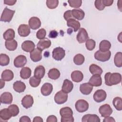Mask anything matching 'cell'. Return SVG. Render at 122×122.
<instances>
[{
	"instance_id": "cell-27",
	"label": "cell",
	"mask_w": 122,
	"mask_h": 122,
	"mask_svg": "<svg viewBox=\"0 0 122 122\" xmlns=\"http://www.w3.org/2000/svg\"><path fill=\"white\" fill-rule=\"evenodd\" d=\"M45 73V69L44 66L42 65H39L36 67L34 71V76L38 78L41 79L42 78Z\"/></svg>"
},
{
	"instance_id": "cell-25",
	"label": "cell",
	"mask_w": 122,
	"mask_h": 122,
	"mask_svg": "<svg viewBox=\"0 0 122 122\" xmlns=\"http://www.w3.org/2000/svg\"><path fill=\"white\" fill-rule=\"evenodd\" d=\"M67 25L68 27L72 28L74 32L78 31L81 27L80 23L73 18H71L68 20L67 21Z\"/></svg>"
},
{
	"instance_id": "cell-21",
	"label": "cell",
	"mask_w": 122,
	"mask_h": 122,
	"mask_svg": "<svg viewBox=\"0 0 122 122\" xmlns=\"http://www.w3.org/2000/svg\"><path fill=\"white\" fill-rule=\"evenodd\" d=\"M89 82L92 86H100L102 84V79L101 75L98 74L93 75L90 79Z\"/></svg>"
},
{
	"instance_id": "cell-12",
	"label": "cell",
	"mask_w": 122,
	"mask_h": 122,
	"mask_svg": "<svg viewBox=\"0 0 122 122\" xmlns=\"http://www.w3.org/2000/svg\"><path fill=\"white\" fill-rule=\"evenodd\" d=\"M30 58L34 62L40 61L42 59V51L38 48H35L30 52Z\"/></svg>"
},
{
	"instance_id": "cell-33",
	"label": "cell",
	"mask_w": 122,
	"mask_h": 122,
	"mask_svg": "<svg viewBox=\"0 0 122 122\" xmlns=\"http://www.w3.org/2000/svg\"><path fill=\"white\" fill-rule=\"evenodd\" d=\"M3 37L6 41H10L14 40L15 38V31L12 29L7 30L3 33Z\"/></svg>"
},
{
	"instance_id": "cell-28",
	"label": "cell",
	"mask_w": 122,
	"mask_h": 122,
	"mask_svg": "<svg viewBox=\"0 0 122 122\" xmlns=\"http://www.w3.org/2000/svg\"><path fill=\"white\" fill-rule=\"evenodd\" d=\"M71 80L76 82H79L82 81L83 78V75L80 71H74L71 73Z\"/></svg>"
},
{
	"instance_id": "cell-9",
	"label": "cell",
	"mask_w": 122,
	"mask_h": 122,
	"mask_svg": "<svg viewBox=\"0 0 122 122\" xmlns=\"http://www.w3.org/2000/svg\"><path fill=\"white\" fill-rule=\"evenodd\" d=\"M99 112L102 117L105 118L110 116L112 112V109L109 104H105L100 107Z\"/></svg>"
},
{
	"instance_id": "cell-48",
	"label": "cell",
	"mask_w": 122,
	"mask_h": 122,
	"mask_svg": "<svg viewBox=\"0 0 122 122\" xmlns=\"http://www.w3.org/2000/svg\"><path fill=\"white\" fill-rule=\"evenodd\" d=\"M63 17L66 21H67L68 20H69L70 19L72 18L73 16L72 15V14H71V10H68L66 11L64 13Z\"/></svg>"
},
{
	"instance_id": "cell-2",
	"label": "cell",
	"mask_w": 122,
	"mask_h": 122,
	"mask_svg": "<svg viewBox=\"0 0 122 122\" xmlns=\"http://www.w3.org/2000/svg\"><path fill=\"white\" fill-rule=\"evenodd\" d=\"M61 122H73L74 120L73 117V112L69 107L62 108L60 110Z\"/></svg>"
},
{
	"instance_id": "cell-55",
	"label": "cell",
	"mask_w": 122,
	"mask_h": 122,
	"mask_svg": "<svg viewBox=\"0 0 122 122\" xmlns=\"http://www.w3.org/2000/svg\"><path fill=\"white\" fill-rule=\"evenodd\" d=\"M33 122H43V119L40 116H36L35 117L32 121Z\"/></svg>"
},
{
	"instance_id": "cell-42",
	"label": "cell",
	"mask_w": 122,
	"mask_h": 122,
	"mask_svg": "<svg viewBox=\"0 0 122 122\" xmlns=\"http://www.w3.org/2000/svg\"><path fill=\"white\" fill-rule=\"evenodd\" d=\"M41 81L40 79H38L35 77L34 76L30 77L29 80V83L30 85L32 87H37L39 85Z\"/></svg>"
},
{
	"instance_id": "cell-26",
	"label": "cell",
	"mask_w": 122,
	"mask_h": 122,
	"mask_svg": "<svg viewBox=\"0 0 122 122\" xmlns=\"http://www.w3.org/2000/svg\"><path fill=\"white\" fill-rule=\"evenodd\" d=\"M71 10L73 17L78 20H82L84 18L85 13L81 9H74Z\"/></svg>"
},
{
	"instance_id": "cell-16",
	"label": "cell",
	"mask_w": 122,
	"mask_h": 122,
	"mask_svg": "<svg viewBox=\"0 0 122 122\" xmlns=\"http://www.w3.org/2000/svg\"><path fill=\"white\" fill-rule=\"evenodd\" d=\"M53 90L52 85L48 82H46L43 84L41 89V93L44 96L50 95Z\"/></svg>"
},
{
	"instance_id": "cell-30",
	"label": "cell",
	"mask_w": 122,
	"mask_h": 122,
	"mask_svg": "<svg viewBox=\"0 0 122 122\" xmlns=\"http://www.w3.org/2000/svg\"><path fill=\"white\" fill-rule=\"evenodd\" d=\"M5 45L6 49L9 51H14L17 49L18 43L16 40H12L10 41H6Z\"/></svg>"
},
{
	"instance_id": "cell-24",
	"label": "cell",
	"mask_w": 122,
	"mask_h": 122,
	"mask_svg": "<svg viewBox=\"0 0 122 122\" xmlns=\"http://www.w3.org/2000/svg\"><path fill=\"white\" fill-rule=\"evenodd\" d=\"M13 88L15 92L21 93L23 92L26 89V85L23 82L20 81H17L14 82Z\"/></svg>"
},
{
	"instance_id": "cell-44",
	"label": "cell",
	"mask_w": 122,
	"mask_h": 122,
	"mask_svg": "<svg viewBox=\"0 0 122 122\" xmlns=\"http://www.w3.org/2000/svg\"><path fill=\"white\" fill-rule=\"evenodd\" d=\"M59 4V0H47L46 1V5L47 7L50 9H55Z\"/></svg>"
},
{
	"instance_id": "cell-51",
	"label": "cell",
	"mask_w": 122,
	"mask_h": 122,
	"mask_svg": "<svg viewBox=\"0 0 122 122\" xmlns=\"http://www.w3.org/2000/svg\"><path fill=\"white\" fill-rule=\"evenodd\" d=\"M20 122H30V118L27 116H23L21 117L19 120Z\"/></svg>"
},
{
	"instance_id": "cell-54",
	"label": "cell",
	"mask_w": 122,
	"mask_h": 122,
	"mask_svg": "<svg viewBox=\"0 0 122 122\" xmlns=\"http://www.w3.org/2000/svg\"><path fill=\"white\" fill-rule=\"evenodd\" d=\"M103 121L104 122H115V120L112 117L108 116L107 117H105Z\"/></svg>"
},
{
	"instance_id": "cell-3",
	"label": "cell",
	"mask_w": 122,
	"mask_h": 122,
	"mask_svg": "<svg viewBox=\"0 0 122 122\" xmlns=\"http://www.w3.org/2000/svg\"><path fill=\"white\" fill-rule=\"evenodd\" d=\"M111 56V52L110 51L103 52L100 50L97 51L94 55V58L97 61L105 62L108 61Z\"/></svg>"
},
{
	"instance_id": "cell-17",
	"label": "cell",
	"mask_w": 122,
	"mask_h": 122,
	"mask_svg": "<svg viewBox=\"0 0 122 122\" xmlns=\"http://www.w3.org/2000/svg\"><path fill=\"white\" fill-rule=\"evenodd\" d=\"M0 100L1 103L6 104H10L13 100L12 95L9 92H4L1 94Z\"/></svg>"
},
{
	"instance_id": "cell-6",
	"label": "cell",
	"mask_w": 122,
	"mask_h": 122,
	"mask_svg": "<svg viewBox=\"0 0 122 122\" xmlns=\"http://www.w3.org/2000/svg\"><path fill=\"white\" fill-rule=\"evenodd\" d=\"M75 107L76 110L78 112H83L89 109V103L84 100H79L76 102Z\"/></svg>"
},
{
	"instance_id": "cell-53",
	"label": "cell",
	"mask_w": 122,
	"mask_h": 122,
	"mask_svg": "<svg viewBox=\"0 0 122 122\" xmlns=\"http://www.w3.org/2000/svg\"><path fill=\"white\" fill-rule=\"evenodd\" d=\"M58 36V32L55 30H52L50 31L49 37L51 38H55Z\"/></svg>"
},
{
	"instance_id": "cell-32",
	"label": "cell",
	"mask_w": 122,
	"mask_h": 122,
	"mask_svg": "<svg viewBox=\"0 0 122 122\" xmlns=\"http://www.w3.org/2000/svg\"><path fill=\"white\" fill-rule=\"evenodd\" d=\"M111 47V42L106 40L102 41L99 44V50L100 51L105 52L109 51Z\"/></svg>"
},
{
	"instance_id": "cell-22",
	"label": "cell",
	"mask_w": 122,
	"mask_h": 122,
	"mask_svg": "<svg viewBox=\"0 0 122 122\" xmlns=\"http://www.w3.org/2000/svg\"><path fill=\"white\" fill-rule=\"evenodd\" d=\"M101 120L96 114H88L84 115L81 119L82 122H100Z\"/></svg>"
},
{
	"instance_id": "cell-39",
	"label": "cell",
	"mask_w": 122,
	"mask_h": 122,
	"mask_svg": "<svg viewBox=\"0 0 122 122\" xmlns=\"http://www.w3.org/2000/svg\"><path fill=\"white\" fill-rule=\"evenodd\" d=\"M10 112V113L12 117H15L18 115L19 113L20 110L18 106L16 104L10 105L8 108Z\"/></svg>"
},
{
	"instance_id": "cell-4",
	"label": "cell",
	"mask_w": 122,
	"mask_h": 122,
	"mask_svg": "<svg viewBox=\"0 0 122 122\" xmlns=\"http://www.w3.org/2000/svg\"><path fill=\"white\" fill-rule=\"evenodd\" d=\"M15 12V10H10L7 7H5L1 14L0 21L7 22H10L13 18Z\"/></svg>"
},
{
	"instance_id": "cell-41",
	"label": "cell",
	"mask_w": 122,
	"mask_h": 122,
	"mask_svg": "<svg viewBox=\"0 0 122 122\" xmlns=\"http://www.w3.org/2000/svg\"><path fill=\"white\" fill-rule=\"evenodd\" d=\"M10 63V58L8 55L5 54H0V65L2 66L8 65Z\"/></svg>"
},
{
	"instance_id": "cell-52",
	"label": "cell",
	"mask_w": 122,
	"mask_h": 122,
	"mask_svg": "<svg viewBox=\"0 0 122 122\" xmlns=\"http://www.w3.org/2000/svg\"><path fill=\"white\" fill-rule=\"evenodd\" d=\"M16 1V0H4V3L8 5L12 6L15 4Z\"/></svg>"
},
{
	"instance_id": "cell-14",
	"label": "cell",
	"mask_w": 122,
	"mask_h": 122,
	"mask_svg": "<svg viewBox=\"0 0 122 122\" xmlns=\"http://www.w3.org/2000/svg\"><path fill=\"white\" fill-rule=\"evenodd\" d=\"M21 104L26 109L30 108L34 102L33 98L30 95H25L21 100Z\"/></svg>"
},
{
	"instance_id": "cell-10",
	"label": "cell",
	"mask_w": 122,
	"mask_h": 122,
	"mask_svg": "<svg viewBox=\"0 0 122 122\" xmlns=\"http://www.w3.org/2000/svg\"><path fill=\"white\" fill-rule=\"evenodd\" d=\"M77 40L80 43H82L89 39L88 34L86 30L83 28H80L77 35Z\"/></svg>"
},
{
	"instance_id": "cell-40",
	"label": "cell",
	"mask_w": 122,
	"mask_h": 122,
	"mask_svg": "<svg viewBox=\"0 0 122 122\" xmlns=\"http://www.w3.org/2000/svg\"><path fill=\"white\" fill-rule=\"evenodd\" d=\"M84 56L81 54H77L73 58V62L77 65H82L84 63Z\"/></svg>"
},
{
	"instance_id": "cell-50",
	"label": "cell",
	"mask_w": 122,
	"mask_h": 122,
	"mask_svg": "<svg viewBox=\"0 0 122 122\" xmlns=\"http://www.w3.org/2000/svg\"><path fill=\"white\" fill-rule=\"evenodd\" d=\"M102 2L104 6H111L113 2V0H102Z\"/></svg>"
},
{
	"instance_id": "cell-35",
	"label": "cell",
	"mask_w": 122,
	"mask_h": 122,
	"mask_svg": "<svg viewBox=\"0 0 122 122\" xmlns=\"http://www.w3.org/2000/svg\"><path fill=\"white\" fill-rule=\"evenodd\" d=\"M48 75L51 79L57 80L60 76V72L57 69L52 68L49 71Z\"/></svg>"
},
{
	"instance_id": "cell-8",
	"label": "cell",
	"mask_w": 122,
	"mask_h": 122,
	"mask_svg": "<svg viewBox=\"0 0 122 122\" xmlns=\"http://www.w3.org/2000/svg\"><path fill=\"white\" fill-rule=\"evenodd\" d=\"M107 97V94L104 90L99 89L97 90L93 94V98L97 102H101L104 101Z\"/></svg>"
},
{
	"instance_id": "cell-46",
	"label": "cell",
	"mask_w": 122,
	"mask_h": 122,
	"mask_svg": "<svg viewBox=\"0 0 122 122\" xmlns=\"http://www.w3.org/2000/svg\"><path fill=\"white\" fill-rule=\"evenodd\" d=\"M46 35V30L43 28H41L36 33V37L38 39H40V40H41L45 38Z\"/></svg>"
},
{
	"instance_id": "cell-37",
	"label": "cell",
	"mask_w": 122,
	"mask_h": 122,
	"mask_svg": "<svg viewBox=\"0 0 122 122\" xmlns=\"http://www.w3.org/2000/svg\"><path fill=\"white\" fill-rule=\"evenodd\" d=\"M114 63L117 67L120 68L122 66V53L121 52H118L115 55Z\"/></svg>"
},
{
	"instance_id": "cell-49",
	"label": "cell",
	"mask_w": 122,
	"mask_h": 122,
	"mask_svg": "<svg viewBox=\"0 0 122 122\" xmlns=\"http://www.w3.org/2000/svg\"><path fill=\"white\" fill-rule=\"evenodd\" d=\"M46 122H57V117L54 115H50L48 117Z\"/></svg>"
},
{
	"instance_id": "cell-13",
	"label": "cell",
	"mask_w": 122,
	"mask_h": 122,
	"mask_svg": "<svg viewBox=\"0 0 122 122\" xmlns=\"http://www.w3.org/2000/svg\"><path fill=\"white\" fill-rule=\"evenodd\" d=\"M18 32L19 35L21 37H27L30 32V28L27 24H21L19 26L18 29Z\"/></svg>"
},
{
	"instance_id": "cell-31",
	"label": "cell",
	"mask_w": 122,
	"mask_h": 122,
	"mask_svg": "<svg viewBox=\"0 0 122 122\" xmlns=\"http://www.w3.org/2000/svg\"><path fill=\"white\" fill-rule=\"evenodd\" d=\"M31 74V69L27 67H23L20 71V76L23 79H29Z\"/></svg>"
},
{
	"instance_id": "cell-34",
	"label": "cell",
	"mask_w": 122,
	"mask_h": 122,
	"mask_svg": "<svg viewBox=\"0 0 122 122\" xmlns=\"http://www.w3.org/2000/svg\"><path fill=\"white\" fill-rule=\"evenodd\" d=\"M89 71L91 74L93 75L98 74L101 75L103 72L102 69L100 66L95 64H92L90 66Z\"/></svg>"
},
{
	"instance_id": "cell-20",
	"label": "cell",
	"mask_w": 122,
	"mask_h": 122,
	"mask_svg": "<svg viewBox=\"0 0 122 122\" xmlns=\"http://www.w3.org/2000/svg\"><path fill=\"white\" fill-rule=\"evenodd\" d=\"M35 47L34 43L31 41H25L21 44V48L25 52H30L35 49Z\"/></svg>"
},
{
	"instance_id": "cell-45",
	"label": "cell",
	"mask_w": 122,
	"mask_h": 122,
	"mask_svg": "<svg viewBox=\"0 0 122 122\" xmlns=\"http://www.w3.org/2000/svg\"><path fill=\"white\" fill-rule=\"evenodd\" d=\"M68 2L71 7L76 9L80 7L82 4V1L81 0H69Z\"/></svg>"
},
{
	"instance_id": "cell-43",
	"label": "cell",
	"mask_w": 122,
	"mask_h": 122,
	"mask_svg": "<svg viewBox=\"0 0 122 122\" xmlns=\"http://www.w3.org/2000/svg\"><path fill=\"white\" fill-rule=\"evenodd\" d=\"M96 43L94 40L91 39H88L85 43V46L87 49L89 51L93 50L95 47Z\"/></svg>"
},
{
	"instance_id": "cell-7",
	"label": "cell",
	"mask_w": 122,
	"mask_h": 122,
	"mask_svg": "<svg viewBox=\"0 0 122 122\" xmlns=\"http://www.w3.org/2000/svg\"><path fill=\"white\" fill-rule=\"evenodd\" d=\"M55 102L58 104H61L65 103L68 99V94L64 92L62 90L57 92L54 96Z\"/></svg>"
},
{
	"instance_id": "cell-23",
	"label": "cell",
	"mask_w": 122,
	"mask_h": 122,
	"mask_svg": "<svg viewBox=\"0 0 122 122\" xmlns=\"http://www.w3.org/2000/svg\"><path fill=\"white\" fill-rule=\"evenodd\" d=\"M73 88V83L68 79H65L63 81L62 86V91L66 93H70L72 90Z\"/></svg>"
},
{
	"instance_id": "cell-1",
	"label": "cell",
	"mask_w": 122,
	"mask_h": 122,
	"mask_svg": "<svg viewBox=\"0 0 122 122\" xmlns=\"http://www.w3.org/2000/svg\"><path fill=\"white\" fill-rule=\"evenodd\" d=\"M105 83L106 85L111 86L120 83L122 81V75L119 73L107 72L104 76Z\"/></svg>"
},
{
	"instance_id": "cell-5",
	"label": "cell",
	"mask_w": 122,
	"mask_h": 122,
	"mask_svg": "<svg viewBox=\"0 0 122 122\" xmlns=\"http://www.w3.org/2000/svg\"><path fill=\"white\" fill-rule=\"evenodd\" d=\"M65 55V50L61 47L54 48L52 52V58L58 61L62 60Z\"/></svg>"
},
{
	"instance_id": "cell-36",
	"label": "cell",
	"mask_w": 122,
	"mask_h": 122,
	"mask_svg": "<svg viewBox=\"0 0 122 122\" xmlns=\"http://www.w3.org/2000/svg\"><path fill=\"white\" fill-rule=\"evenodd\" d=\"M12 117L8 108L2 109L0 112V118L4 121H8Z\"/></svg>"
},
{
	"instance_id": "cell-18",
	"label": "cell",
	"mask_w": 122,
	"mask_h": 122,
	"mask_svg": "<svg viewBox=\"0 0 122 122\" xmlns=\"http://www.w3.org/2000/svg\"><path fill=\"white\" fill-rule=\"evenodd\" d=\"M93 90V86L89 83L86 82L82 83L80 86V91L84 95L90 94Z\"/></svg>"
},
{
	"instance_id": "cell-58",
	"label": "cell",
	"mask_w": 122,
	"mask_h": 122,
	"mask_svg": "<svg viewBox=\"0 0 122 122\" xmlns=\"http://www.w3.org/2000/svg\"><path fill=\"white\" fill-rule=\"evenodd\" d=\"M122 32H120L119 35L118 36V40L121 43L122 42Z\"/></svg>"
},
{
	"instance_id": "cell-38",
	"label": "cell",
	"mask_w": 122,
	"mask_h": 122,
	"mask_svg": "<svg viewBox=\"0 0 122 122\" xmlns=\"http://www.w3.org/2000/svg\"><path fill=\"white\" fill-rule=\"evenodd\" d=\"M112 104L115 109L118 111L122 110V99L120 97H115L112 101Z\"/></svg>"
},
{
	"instance_id": "cell-15",
	"label": "cell",
	"mask_w": 122,
	"mask_h": 122,
	"mask_svg": "<svg viewBox=\"0 0 122 122\" xmlns=\"http://www.w3.org/2000/svg\"><path fill=\"white\" fill-rule=\"evenodd\" d=\"M29 25L30 29L37 30L41 26V20L37 17H32L29 20Z\"/></svg>"
},
{
	"instance_id": "cell-11",
	"label": "cell",
	"mask_w": 122,
	"mask_h": 122,
	"mask_svg": "<svg viewBox=\"0 0 122 122\" xmlns=\"http://www.w3.org/2000/svg\"><path fill=\"white\" fill-rule=\"evenodd\" d=\"M27 60L26 56L23 55H20L16 57L14 60V65L17 68L23 67L27 63Z\"/></svg>"
},
{
	"instance_id": "cell-47",
	"label": "cell",
	"mask_w": 122,
	"mask_h": 122,
	"mask_svg": "<svg viewBox=\"0 0 122 122\" xmlns=\"http://www.w3.org/2000/svg\"><path fill=\"white\" fill-rule=\"evenodd\" d=\"M94 5L95 8L99 10H102L105 8V6L102 2V0H95L94 2Z\"/></svg>"
},
{
	"instance_id": "cell-29",
	"label": "cell",
	"mask_w": 122,
	"mask_h": 122,
	"mask_svg": "<svg viewBox=\"0 0 122 122\" xmlns=\"http://www.w3.org/2000/svg\"><path fill=\"white\" fill-rule=\"evenodd\" d=\"M1 77L4 81H9L13 79L14 77V74L11 70H5L2 72Z\"/></svg>"
},
{
	"instance_id": "cell-57",
	"label": "cell",
	"mask_w": 122,
	"mask_h": 122,
	"mask_svg": "<svg viewBox=\"0 0 122 122\" xmlns=\"http://www.w3.org/2000/svg\"><path fill=\"white\" fill-rule=\"evenodd\" d=\"M121 2H122V1H121V3H120V0L118 1V2H117V6H118V8L119 9V10H120L121 11H122V10H121V9H122Z\"/></svg>"
},
{
	"instance_id": "cell-19",
	"label": "cell",
	"mask_w": 122,
	"mask_h": 122,
	"mask_svg": "<svg viewBox=\"0 0 122 122\" xmlns=\"http://www.w3.org/2000/svg\"><path fill=\"white\" fill-rule=\"evenodd\" d=\"M51 40L48 38H44L43 39L40 40L37 45V48H38L41 51H42L43 50L49 48L51 45Z\"/></svg>"
},
{
	"instance_id": "cell-56",
	"label": "cell",
	"mask_w": 122,
	"mask_h": 122,
	"mask_svg": "<svg viewBox=\"0 0 122 122\" xmlns=\"http://www.w3.org/2000/svg\"><path fill=\"white\" fill-rule=\"evenodd\" d=\"M0 89H2L5 86V81L2 79L0 80Z\"/></svg>"
}]
</instances>
